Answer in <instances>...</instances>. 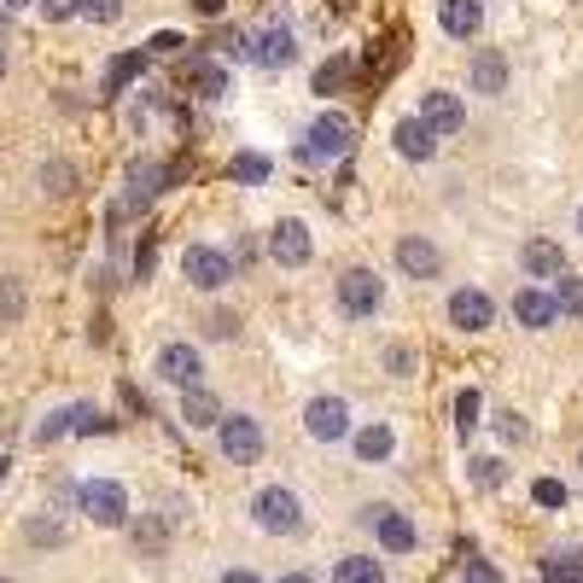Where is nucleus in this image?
Wrapping results in <instances>:
<instances>
[{"instance_id": "1", "label": "nucleus", "mask_w": 583, "mask_h": 583, "mask_svg": "<svg viewBox=\"0 0 583 583\" xmlns=\"http://www.w3.org/2000/svg\"><path fill=\"white\" fill-rule=\"evenodd\" d=\"M356 146V123L345 111H321L310 134L298 141V164H321V158H345V152Z\"/></svg>"}, {"instance_id": "2", "label": "nucleus", "mask_w": 583, "mask_h": 583, "mask_svg": "<svg viewBox=\"0 0 583 583\" xmlns=\"http://www.w3.org/2000/svg\"><path fill=\"white\" fill-rule=\"evenodd\" d=\"M251 520L263 531H274V537H291V531H304V502L286 485H269V490L251 496Z\"/></svg>"}, {"instance_id": "3", "label": "nucleus", "mask_w": 583, "mask_h": 583, "mask_svg": "<svg viewBox=\"0 0 583 583\" xmlns=\"http://www.w3.org/2000/svg\"><path fill=\"white\" fill-rule=\"evenodd\" d=\"M368 531H380V548L385 555H408V548L420 543V531H415V520H408L403 508H391V502H368L362 513H356Z\"/></svg>"}, {"instance_id": "4", "label": "nucleus", "mask_w": 583, "mask_h": 583, "mask_svg": "<svg viewBox=\"0 0 583 583\" xmlns=\"http://www.w3.org/2000/svg\"><path fill=\"white\" fill-rule=\"evenodd\" d=\"M76 508L88 513L94 525H129V496L117 478H88V485H76Z\"/></svg>"}, {"instance_id": "5", "label": "nucleus", "mask_w": 583, "mask_h": 583, "mask_svg": "<svg viewBox=\"0 0 583 583\" xmlns=\"http://www.w3.org/2000/svg\"><path fill=\"white\" fill-rule=\"evenodd\" d=\"M216 443H222V455H228L234 467H251V461L263 455V420H251V415H222Z\"/></svg>"}, {"instance_id": "6", "label": "nucleus", "mask_w": 583, "mask_h": 583, "mask_svg": "<svg viewBox=\"0 0 583 583\" xmlns=\"http://www.w3.org/2000/svg\"><path fill=\"white\" fill-rule=\"evenodd\" d=\"M181 274H187V281H193L199 291H216V286L234 281V257L222 251V246H187Z\"/></svg>"}, {"instance_id": "7", "label": "nucleus", "mask_w": 583, "mask_h": 583, "mask_svg": "<svg viewBox=\"0 0 583 583\" xmlns=\"http://www.w3.org/2000/svg\"><path fill=\"white\" fill-rule=\"evenodd\" d=\"M269 257L281 269H304L316 257V239H310V228H304L298 216H286V222H274L269 228Z\"/></svg>"}, {"instance_id": "8", "label": "nucleus", "mask_w": 583, "mask_h": 583, "mask_svg": "<svg viewBox=\"0 0 583 583\" xmlns=\"http://www.w3.org/2000/svg\"><path fill=\"white\" fill-rule=\"evenodd\" d=\"M380 298H385V286H380V274H373V269H345V274H338V310H345V316H373V310H380Z\"/></svg>"}, {"instance_id": "9", "label": "nucleus", "mask_w": 583, "mask_h": 583, "mask_svg": "<svg viewBox=\"0 0 583 583\" xmlns=\"http://www.w3.org/2000/svg\"><path fill=\"white\" fill-rule=\"evenodd\" d=\"M450 328H461V333L496 328V298H490V291H478V286L450 291Z\"/></svg>"}, {"instance_id": "10", "label": "nucleus", "mask_w": 583, "mask_h": 583, "mask_svg": "<svg viewBox=\"0 0 583 583\" xmlns=\"http://www.w3.org/2000/svg\"><path fill=\"white\" fill-rule=\"evenodd\" d=\"M397 269H403V281H438V274H443V251L426 234H403L397 239Z\"/></svg>"}, {"instance_id": "11", "label": "nucleus", "mask_w": 583, "mask_h": 583, "mask_svg": "<svg viewBox=\"0 0 583 583\" xmlns=\"http://www.w3.org/2000/svg\"><path fill=\"white\" fill-rule=\"evenodd\" d=\"M158 380H169L176 391H199L204 385V362L193 345H164L158 350Z\"/></svg>"}, {"instance_id": "12", "label": "nucleus", "mask_w": 583, "mask_h": 583, "mask_svg": "<svg viewBox=\"0 0 583 583\" xmlns=\"http://www.w3.org/2000/svg\"><path fill=\"white\" fill-rule=\"evenodd\" d=\"M304 426H310V438H321V443L345 438L350 432V403L345 397H316L310 408H304Z\"/></svg>"}, {"instance_id": "13", "label": "nucleus", "mask_w": 583, "mask_h": 583, "mask_svg": "<svg viewBox=\"0 0 583 583\" xmlns=\"http://www.w3.org/2000/svg\"><path fill=\"white\" fill-rule=\"evenodd\" d=\"M420 123L443 141V134H455L461 123H467V106H461V94H443V88H438V94L420 99Z\"/></svg>"}, {"instance_id": "14", "label": "nucleus", "mask_w": 583, "mask_h": 583, "mask_svg": "<svg viewBox=\"0 0 583 583\" xmlns=\"http://www.w3.org/2000/svg\"><path fill=\"white\" fill-rule=\"evenodd\" d=\"M246 53H251L257 64H263V71H281V64L298 59V41H291V29L274 24V29H263V36H257V41L246 47Z\"/></svg>"}, {"instance_id": "15", "label": "nucleus", "mask_w": 583, "mask_h": 583, "mask_svg": "<svg viewBox=\"0 0 583 583\" xmlns=\"http://www.w3.org/2000/svg\"><path fill=\"white\" fill-rule=\"evenodd\" d=\"M520 263H525L531 281H560V274H566V251L555 246V239H525Z\"/></svg>"}, {"instance_id": "16", "label": "nucleus", "mask_w": 583, "mask_h": 583, "mask_svg": "<svg viewBox=\"0 0 583 583\" xmlns=\"http://www.w3.org/2000/svg\"><path fill=\"white\" fill-rule=\"evenodd\" d=\"M438 24H443V36L473 41L478 24H485V7H478V0H443V7H438Z\"/></svg>"}, {"instance_id": "17", "label": "nucleus", "mask_w": 583, "mask_h": 583, "mask_svg": "<svg viewBox=\"0 0 583 583\" xmlns=\"http://www.w3.org/2000/svg\"><path fill=\"white\" fill-rule=\"evenodd\" d=\"M513 316H520V328H531V333H543V328H555V316H560V304L548 298L543 286H525L520 298H513Z\"/></svg>"}, {"instance_id": "18", "label": "nucleus", "mask_w": 583, "mask_h": 583, "mask_svg": "<svg viewBox=\"0 0 583 583\" xmlns=\"http://www.w3.org/2000/svg\"><path fill=\"white\" fill-rule=\"evenodd\" d=\"M391 141H397V152H403L408 164H426V158H432V152H438V134L426 129L420 117H403V123H397V134H391Z\"/></svg>"}, {"instance_id": "19", "label": "nucleus", "mask_w": 583, "mask_h": 583, "mask_svg": "<svg viewBox=\"0 0 583 583\" xmlns=\"http://www.w3.org/2000/svg\"><path fill=\"white\" fill-rule=\"evenodd\" d=\"M508 88V59L502 53H496V47H478V53H473V94H502Z\"/></svg>"}, {"instance_id": "20", "label": "nucleus", "mask_w": 583, "mask_h": 583, "mask_svg": "<svg viewBox=\"0 0 583 583\" xmlns=\"http://www.w3.org/2000/svg\"><path fill=\"white\" fill-rule=\"evenodd\" d=\"M181 82H193V88H199L204 99L228 94V71H222V64H216V59H204V53H193V59H181Z\"/></svg>"}, {"instance_id": "21", "label": "nucleus", "mask_w": 583, "mask_h": 583, "mask_svg": "<svg viewBox=\"0 0 583 583\" xmlns=\"http://www.w3.org/2000/svg\"><path fill=\"white\" fill-rule=\"evenodd\" d=\"M164 181H169L164 164H134V169H129V199H123V211H141V204H152V193H158ZM123 211H117V216H123Z\"/></svg>"}, {"instance_id": "22", "label": "nucleus", "mask_w": 583, "mask_h": 583, "mask_svg": "<svg viewBox=\"0 0 583 583\" xmlns=\"http://www.w3.org/2000/svg\"><path fill=\"white\" fill-rule=\"evenodd\" d=\"M181 420L187 426H199V432H204V426H222V403H216V391H181Z\"/></svg>"}, {"instance_id": "23", "label": "nucleus", "mask_w": 583, "mask_h": 583, "mask_svg": "<svg viewBox=\"0 0 583 583\" xmlns=\"http://www.w3.org/2000/svg\"><path fill=\"white\" fill-rule=\"evenodd\" d=\"M391 450H397V432H391L385 420H373L356 432V461H391Z\"/></svg>"}, {"instance_id": "24", "label": "nucleus", "mask_w": 583, "mask_h": 583, "mask_svg": "<svg viewBox=\"0 0 583 583\" xmlns=\"http://www.w3.org/2000/svg\"><path fill=\"white\" fill-rule=\"evenodd\" d=\"M333 583H385V572H380L373 555H345L333 566Z\"/></svg>"}, {"instance_id": "25", "label": "nucleus", "mask_w": 583, "mask_h": 583, "mask_svg": "<svg viewBox=\"0 0 583 583\" xmlns=\"http://www.w3.org/2000/svg\"><path fill=\"white\" fill-rule=\"evenodd\" d=\"M24 310H29V291H24V281L0 274V321H19Z\"/></svg>"}, {"instance_id": "26", "label": "nucleus", "mask_w": 583, "mask_h": 583, "mask_svg": "<svg viewBox=\"0 0 583 583\" xmlns=\"http://www.w3.org/2000/svg\"><path fill=\"white\" fill-rule=\"evenodd\" d=\"M473 485H478V490L508 485V461H502V455H478V461H473Z\"/></svg>"}, {"instance_id": "27", "label": "nucleus", "mask_w": 583, "mask_h": 583, "mask_svg": "<svg viewBox=\"0 0 583 583\" xmlns=\"http://www.w3.org/2000/svg\"><path fill=\"white\" fill-rule=\"evenodd\" d=\"M345 82H350V59L338 53V59H328V64L316 71V94H338Z\"/></svg>"}, {"instance_id": "28", "label": "nucleus", "mask_w": 583, "mask_h": 583, "mask_svg": "<svg viewBox=\"0 0 583 583\" xmlns=\"http://www.w3.org/2000/svg\"><path fill=\"white\" fill-rule=\"evenodd\" d=\"M76 12L88 24H117V19H123V0H76Z\"/></svg>"}, {"instance_id": "29", "label": "nucleus", "mask_w": 583, "mask_h": 583, "mask_svg": "<svg viewBox=\"0 0 583 583\" xmlns=\"http://www.w3.org/2000/svg\"><path fill=\"white\" fill-rule=\"evenodd\" d=\"M555 304H560V316H583V281H578V274H560Z\"/></svg>"}, {"instance_id": "30", "label": "nucleus", "mask_w": 583, "mask_h": 583, "mask_svg": "<svg viewBox=\"0 0 583 583\" xmlns=\"http://www.w3.org/2000/svg\"><path fill=\"white\" fill-rule=\"evenodd\" d=\"M234 181H269V158H263V152H239V158H234Z\"/></svg>"}, {"instance_id": "31", "label": "nucleus", "mask_w": 583, "mask_h": 583, "mask_svg": "<svg viewBox=\"0 0 583 583\" xmlns=\"http://www.w3.org/2000/svg\"><path fill=\"white\" fill-rule=\"evenodd\" d=\"M473 426H478V391H461V397H455V432L467 438Z\"/></svg>"}, {"instance_id": "32", "label": "nucleus", "mask_w": 583, "mask_h": 583, "mask_svg": "<svg viewBox=\"0 0 583 583\" xmlns=\"http://www.w3.org/2000/svg\"><path fill=\"white\" fill-rule=\"evenodd\" d=\"M164 537H169V513H164V520H141V525H134V543H141L146 555H152V548H158Z\"/></svg>"}, {"instance_id": "33", "label": "nucleus", "mask_w": 583, "mask_h": 583, "mask_svg": "<svg viewBox=\"0 0 583 583\" xmlns=\"http://www.w3.org/2000/svg\"><path fill=\"white\" fill-rule=\"evenodd\" d=\"M41 181H47V193H71V187H76V169L53 158V164L41 169Z\"/></svg>"}, {"instance_id": "34", "label": "nucleus", "mask_w": 583, "mask_h": 583, "mask_svg": "<svg viewBox=\"0 0 583 583\" xmlns=\"http://www.w3.org/2000/svg\"><path fill=\"white\" fill-rule=\"evenodd\" d=\"M141 71H146V53H123V59L111 64V88H123V82H134Z\"/></svg>"}, {"instance_id": "35", "label": "nucleus", "mask_w": 583, "mask_h": 583, "mask_svg": "<svg viewBox=\"0 0 583 583\" xmlns=\"http://www.w3.org/2000/svg\"><path fill=\"white\" fill-rule=\"evenodd\" d=\"M543 578L548 583H583V566L578 560H543Z\"/></svg>"}, {"instance_id": "36", "label": "nucleus", "mask_w": 583, "mask_h": 583, "mask_svg": "<svg viewBox=\"0 0 583 583\" xmlns=\"http://www.w3.org/2000/svg\"><path fill=\"white\" fill-rule=\"evenodd\" d=\"M181 47H187V41L169 29V36H152V41H146V59H181Z\"/></svg>"}, {"instance_id": "37", "label": "nucleus", "mask_w": 583, "mask_h": 583, "mask_svg": "<svg viewBox=\"0 0 583 583\" xmlns=\"http://www.w3.org/2000/svg\"><path fill=\"white\" fill-rule=\"evenodd\" d=\"M531 496H537V508H560L566 502V485H560V478H537Z\"/></svg>"}, {"instance_id": "38", "label": "nucleus", "mask_w": 583, "mask_h": 583, "mask_svg": "<svg viewBox=\"0 0 583 583\" xmlns=\"http://www.w3.org/2000/svg\"><path fill=\"white\" fill-rule=\"evenodd\" d=\"M24 537H29V543H41V548H53V543H64V531H59L53 520H29V525H24Z\"/></svg>"}, {"instance_id": "39", "label": "nucleus", "mask_w": 583, "mask_h": 583, "mask_svg": "<svg viewBox=\"0 0 583 583\" xmlns=\"http://www.w3.org/2000/svg\"><path fill=\"white\" fill-rule=\"evenodd\" d=\"M461 583H502V572H496L490 560H467V572H461Z\"/></svg>"}, {"instance_id": "40", "label": "nucleus", "mask_w": 583, "mask_h": 583, "mask_svg": "<svg viewBox=\"0 0 583 583\" xmlns=\"http://www.w3.org/2000/svg\"><path fill=\"white\" fill-rule=\"evenodd\" d=\"M385 368H391V373H397V380H403V373H415V350L391 345V350H385Z\"/></svg>"}, {"instance_id": "41", "label": "nucleus", "mask_w": 583, "mask_h": 583, "mask_svg": "<svg viewBox=\"0 0 583 583\" xmlns=\"http://www.w3.org/2000/svg\"><path fill=\"white\" fill-rule=\"evenodd\" d=\"M204 333H211V338H234V333H239V321H234L228 310H216L211 321H204Z\"/></svg>"}, {"instance_id": "42", "label": "nucleus", "mask_w": 583, "mask_h": 583, "mask_svg": "<svg viewBox=\"0 0 583 583\" xmlns=\"http://www.w3.org/2000/svg\"><path fill=\"white\" fill-rule=\"evenodd\" d=\"M36 7H41V12H47V19H53V24H59V19H71V12H76V0H36Z\"/></svg>"}, {"instance_id": "43", "label": "nucleus", "mask_w": 583, "mask_h": 583, "mask_svg": "<svg viewBox=\"0 0 583 583\" xmlns=\"http://www.w3.org/2000/svg\"><path fill=\"white\" fill-rule=\"evenodd\" d=\"M222 583H263V572H246V566H234V572H222Z\"/></svg>"}, {"instance_id": "44", "label": "nucleus", "mask_w": 583, "mask_h": 583, "mask_svg": "<svg viewBox=\"0 0 583 583\" xmlns=\"http://www.w3.org/2000/svg\"><path fill=\"white\" fill-rule=\"evenodd\" d=\"M193 12L199 19H222V0H193Z\"/></svg>"}, {"instance_id": "45", "label": "nucleus", "mask_w": 583, "mask_h": 583, "mask_svg": "<svg viewBox=\"0 0 583 583\" xmlns=\"http://www.w3.org/2000/svg\"><path fill=\"white\" fill-rule=\"evenodd\" d=\"M24 7H36V0H0V12H24Z\"/></svg>"}, {"instance_id": "46", "label": "nucleus", "mask_w": 583, "mask_h": 583, "mask_svg": "<svg viewBox=\"0 0 583 583\" xmlns=\"http://www.w3.org/2000/svg\"><path fill=\"white\" fill-rule=\"evenodd\" d=\"M281 583H316V578H310V572H286Z\"/></svg>"}, {"instance_id": "47", "label": "nucleus", "mask_w": 583, "mask_h": 583, "mask_svg": "<svg viewBox=\"0 0 583 583\" xmlns=\"http://www.w3.org/2000/svg\"><path fill=\"white\" fill-rule=\"evenodd\" d=\"M7 467H12V461H7V455H0V485H7Z\"/></svg>"}, {"instance_id": "48", "label": "nucleus", "mask_w": 583, "mask_h": 583, "mask_svg": "<svg viewBox=\"0 0 583 583\" xmlns=\"http://www.w3.org/2000/svg\"><path fill=\"white\" fill-rule=\"evenodd\" d=\"M0 76H7V47H0Z\"/></svg>"}, {"instance_id": "49", "label": "nucleus", "mask_w": 583, "mask_h": 583, "mask_svg": "<svg viewBox=\"0 0 583 583\" xmlns=\"http://www.w3.org/2000/svg\"><path fill=\"white\" fill-rule=\"evenodd\" d=\"M578 228H583V211H578Z\"/></svg>"}, {"instance_id": "50", "label": "nucleus", "mask_w": 583, "mask_h": 583, "mask_svg": "<svg viewBox=\"0 0 583 583\" xmlns=\"http://www.w3.org/2000/svg\"><path fill=\"white\" fill-rule=\"evenodd\" d=\"M0 583H12V578H0Z\"/></svg>"}]
</instances>
